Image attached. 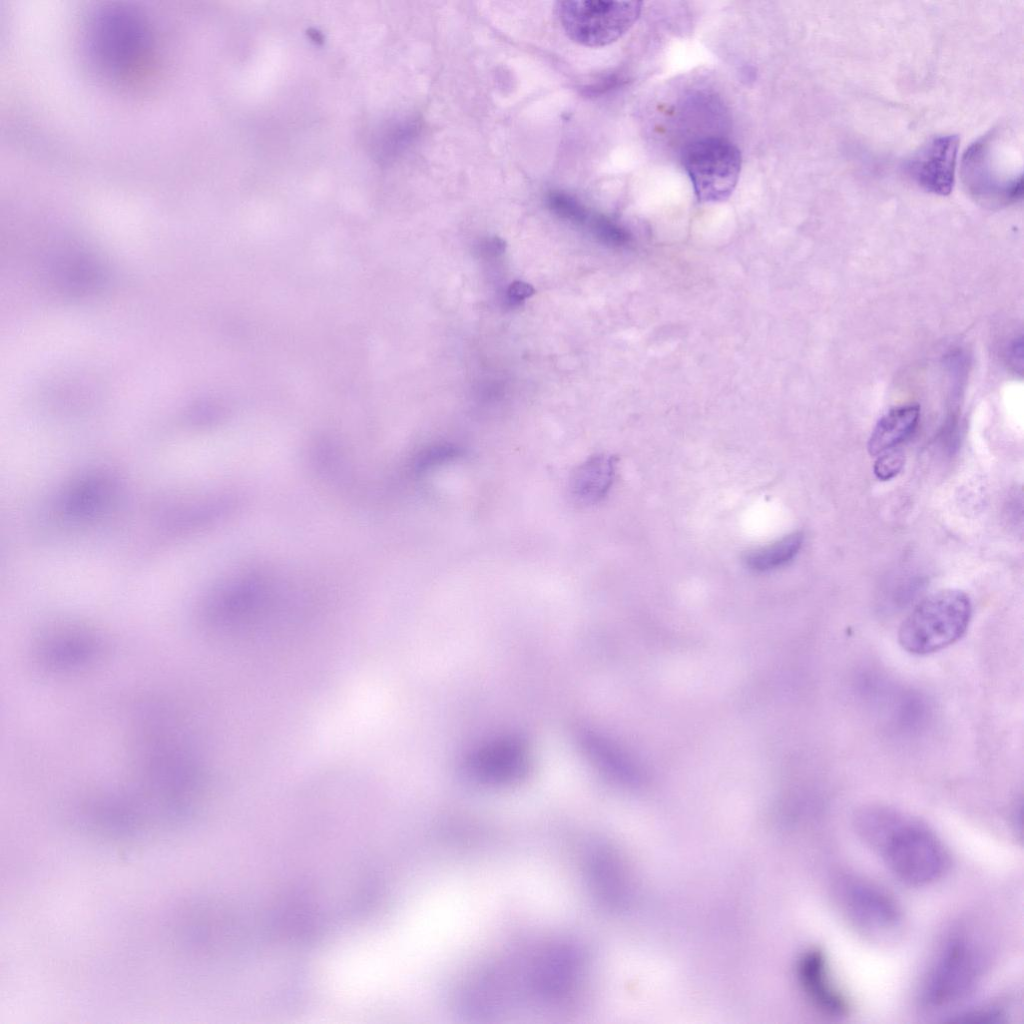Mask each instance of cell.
<instances>
[{
    "label": "cell",
    "mask_w": 1024,
    "mask_h": 1024,
    "mask_svg": "<svg viewBox=\"0 0 1024 1024\" xmlns=\"http://www.w3.org/2000/svg\"><path fill=\"white\" fill-rule=\"evenodd\" d=\"M861 838L883 858L901 881L923 886L940 879L949 867L941 840L926 825L895 810L865 808L856 816Z\"/></svg>",
    "instance_id": "1"
},
{
    "label": "cell",
    "mask_w": 1024,
    "mask_h": 1024,
    "mask_svg": "<svg viewBox=\"0 0 1024 1024\" xmlns=\"http://www.w3.org/2000/svg\"><path fill=\"white\" fill-rule=\"evenodd\" d=\"M88 54L97 68L116 81L141 78L153 63V37L143 15L123 4L97 9L87 28Z\"/></svg>",
    "instance_id": "2"
},
{
    "label": "cell",
    "mask_w": 1024,
    "mask_h": 1024,
    "mask_svg": "<svg viewBox=\"0 0 1024 1024\" xmlns=\"http://www.w3.org/2000/svg\"><path fill=\"white\" fill-rule=\"evenodd\" d=\"M972 617L969 596L945 589L923 598L908 614L898 631L901 647L914 655H927L957 642Z\"/></svg>",
    "instance_id": "3"
},
{
    "label": "cell",
    "mask_w": 1024,
    "mask_h": 1024,
    "mask_svg": "<svg viewBox=\"0 0 1024 1024\" xmlns=\"http://www.w3.org/2000/svg\"><path fill=\"white\" fill-rule=\"evenodd\" d=\"M985 963L979 940L966 929L953 931L939 947L920 988L926 1008H940L967 995L977 984Z\"/></svg>",
    "instance_id": "4"
},
{
    "label": "cell",
    "mask_w": 1024,
    "mask_h": 1024,
    "mask_svg": "<svg viewBox=\"0 0 1024 1024\" xmlns=\"http://www.w3.org/2000/svg\"><path fill=\"white\" fill-rule=\"evenodd\" d=\"M640 1L567 0L556 3V16L566 35L587 47L609 45L638 20Z\"/></svg>",
    "instance_id": "5"
},
{
    "label": "cell",
    "mask_w": 1024,
    "mask_h": 1024,
    "mask_svg": "<svg viewBox=\"0 0 1024 1024\" xmlns=\"http://www.w3.org/2000/svg\"><path fill=\"white\" fill-rule=\"evenodd\" d=\"M682 164L698 200L719 202L727 199L736 188L742 156L732 142L720 137H705L685 147Z\"/></svg>",
    "instance_id": "6"
},
{
    "label": "cell",
    "mask_w": 1024,
    "mask_h": 1024,
    "mask_svg": "<svg viewBox=\"0 0 1024 1024\" xmlns=\"http://www.w3.org/2000/svg\"><path fill=\"white\" fill-rule=\"evenodd\" d=\"M835 897L846 919L867 936H892L902 925V911L894 897L868 879L857 875L839 877Z\"/></svg>",
    "instance_id": "7"
},
{
    "label": "cell",
    "mask_w": 1024,
    "mask_h": 1024,
    "mask_svg": "<svg viewBox=\"0 0 1024 1024\" xmlns=\"http://www.w3.org/2000/svg\"><path fill=\"white\" fill-rule=\"evenodd\" d=\"M993 132L975 141L965 152L962 178L967 191L980 203L999 207L1022 197L1023 178L1005 181L1000 178L991 158Z\"/></svg>",
    "instance_id": "8"
},
{
    "label": "cell",
    "mask_w": 1024,
    "mask_h": 1024,
    "mask_svg": "<svg viewBox=\"0 0 1024 1024\" xmlns=\"http://www.w3.org/2000/svg\"><path fill=\"white\" fill-rule=\"evenodd\" d=\"M958 147L957 135L935 136L906 161L905 172L923 190L948 195L955 181Z\"/></svg>",
    "instance_id": "9"
},
{
    "label": "cell",
    "mask_w": 1024,
    "mask_h": 1024,
    "mask_svg": "<svg viewBox=\"0 0 1024 1024\" xmlns=\"http://www.w3.org/2000/svg\"><path fill=\"white\" fill-rule=\"evenodd\" d=\"M103 642L90 633L67 631L44 639L36 651L40 666L55 673L84 669L98 660Z\"/></svg>",
    "instance_id": "10"
},
{
    "label": "cell",
    "mask_w": 1024,
    "mask_h": 1024,
    "mask_svg": "<svg viewBox=\"0 0 1024 1024\" xmlns=\"http://www.w3.org/2000/svg\"><path fill=\"white\" fill-rule=\"evenodd\" d=\"M528 754L523 742L504 738L485 745L473 753L468 771L477 780L499 784L516 781L526 773Z\"/></svg>",
    "instance_id": "11"
},
{
    "label": "cell",
    "mask_w": 1024,
    "mask_h": 1024,
    "mask_svg": "<svg viewBox=\"0 0 1024 1024\" xmlns=\"http://www.w3.org/2000/svg\"><path fill=\"white\" fill-rule=\"evenodd\" d=\"M616 463L615 456L598 453L577 465L569 478L572 498L582 505L601 502L614 482Z\"/></svg>",
    "instance_id": "12"
},
{
    "label": "cell",
    "mask_w": 1024,
    "mask_h": 1024,
    "mask_svg": "<svg viewBox=\"0 0 1024 1024\" xmlns=\"http://www.w3.org/2000/svg\"><path fill=\"white\" fill-rule=\"evenodd\" d=\"M801 974L806 991L822 1012L835 1017L847 1013V1002L831 983L825 959L820 952L812 951L804 957Z\"/></svg>",
    "instance_id": "13"
},
{
    "label": "cell",
    "mask_w": 1024,
    "mask_h": 1024,
    "mask_svg": "<svg viewBox=\"0 0 1024 1024\" xmlns=\"http://www.w3.org/2000/svg\"><path fill=\"white\" fill-rule=\"evenodd\" d=\"M920 417L918 405L896 407L876 423L868 440L871 455H881L906 440L916 429Z\"/></svg>",
    "instance_id": "14"
},
{
    "label": "cell",
    "mask_w": 1024,
    "mask_h": 1024,
    "mask_svg": "<svg viewBox=\"0 0 1024 1024\" xmlns=\"http://www.w3.org/2000/svg\"><path fill=\"white\" fill-rule=\"evenodd\" d=\"M803 539L802 532H793L768 546L749 551L744 556V563L755 572L778 569L795 558L802 547Z\"/></svg>",
    "instance_id": "15"
},
{
    "label": "cell",
    "mask_w": 1024,
    "mask_h": 1024,
    "mask_svg": "<svg viewBox=\"0 0 1024 1024\" xmlns=\"http://www.w3.org/2000/svg\"><path fill=\"white\" fill-rule=\"evenodd\" d=\"M111 485L102 478H92L79 484L68 496L66 508L73 515H88L97 511L110 494Z\"/></svg>",
    "instance_id": "16"
},
{
    "label": "cell",
    "mask_w": 1024,
    "mask_h": 1024,
    "mask_svg": "<svg viewBox=\"0 0 1024 1024\" xmlns=\"http://www.w3.org/2000/svg\"><path fill=\"white\" fill-rule=\"evenodd\" d=\"M549 208L558 216L578 225H588L592 215L575 198L560 191L547 196Z\"/></svg>",
    "instance_id": "17"
},
{
    "label": "cell",
    "mask_w": 1024,
    "mask_h": 1024,
    "mask_svg": "<svg viewBox=\"0 0 1024 1024\" xmlns=\"http://www.w3.org/2000/svg\"><path fill=\"white\" fill-rule=\"evenodd\" d=\"M903 465V454L901 452L889 450L881 454L876 460L874 473L880 480H889L901 471Z\"/></svg>",
    "instance_id": "18"
},
{
    "label": "cell",
    "mask_w": 1024,
    "mask_h": 1024,
    "mask_svg": "<svg viewBox=\"0 0 1024 1024\" xmlns=\"http://www.w3.org/2000/svg\"><path fill=\"white\" fill-rule=\"evenodd\" d=\"M534 293L532 286L525 282L517 281L510 285L508 289V300L511 303H519L525 300Z\"/></svg>",
    "instance_id": "19"
}]
</instances>
